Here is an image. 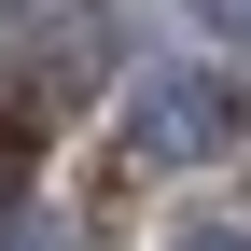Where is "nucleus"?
Instances as JSON below:
<instances>
[{
  "mask_svg": "<svg viewBox=\"0 0 251 251\" xmlns=\"http://www.w3.org/2000/svg\"><path fill=\"white\" fill-rule=\"evenodd\" d=\"M224 126H237V84H209V70L153 84L140 98V168H196V153H224Z\"/></svg>",
  "mask_w": 251,
  "mask_h": 251,
  "instance_id": "obj_1",
  "label": "nucleus"
},
{
  "mask_svg": "<svg viewBox=\"0 0 251 251\" xmlns=\"http://www.w3.org/2000/svg\"><path fill=\"white\" fill-rule=\"evenodd\" d=\"M181 251H251V237H237V224H196V237H181Z\"/></svg>",
  "mask_w": 251,
  "mask_h": 251,
  "instance_id": "obj_4",
  "label": "nucleus"
},
{
  "mask_svg": "<svg viewBox=\"0 0 251 251\" xmlns=\"http://www.w3.org/2000/svg\"><path fill=\"white\" fill-rule=\"evenodd\" d=\"M84 56H98V14H84V0H0V70L70 84Z\"/></svg>",
  "mask_w": 251,
  "mask_h": 251,
  "instance_id": "obj_2",
  "label": "nucleus"
},
{
  "mask_svg": "<svg viewBox=\"0 0 251 251\" xmlns=\"http://www.w3.org/2000/svg\"><path fill=\"white\" fill-rule=\"evenodd\" d=\"M196 14H209V28H251V0H196Z\"/></svg>",
  "mask_w": 251,
  "mask_h": 251,
  "instance_id": "obj_5",
  "label": "nucleus"
},
{
  "mask_svg": "<svg viewBox=\"0 0 251 251\" xmlns=\"http://www.w3.org/2000/svg\"><path fill=\"white\" fill-rule=\"evenodd\" d=\"M0 251H70V237H42V224H14V237H0Z\"/></svg>",
  "mask_w": 251,
  "mask_h": 251,
  "instance_id": "obj_6",
  "label": "nucleus"
},
{
  "mask_svg": "<svg viewBox=\"0 0 251 251\" xmlns=\"http://www.w3.org/2000/svg\"><path fill=\"white\" fill-rule=\"evenodd\" d=\"M14 168H28V126H0V196H14Z\"/></svg>",
  "mask_w": 251,
  "mask_h": 251,
  "instance_id": "obj_3",
  "label": "nucleus"
}]
</instances>
